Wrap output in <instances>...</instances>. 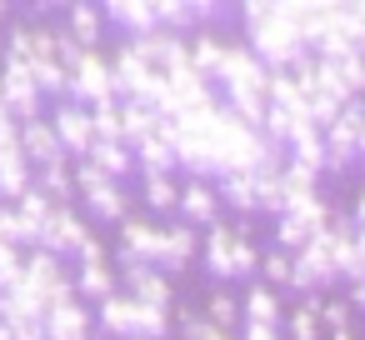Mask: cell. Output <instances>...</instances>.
<instances>
[{
  "mask_svg": "<svg viewBox=\"0 0 365 340\" xmlns=\"http://www.w3.org/2000/svg\"><path fill=\"white\" fill-rule=\"evenodd\" d=\"M245 31H250V51L265 71H295L310 51L290 21L285 0H250L245 6Z\"/></svg>",
  "mask_w": 365,
  "mask_h": 340,
  "instance_id": "6da1fadb",
  "label": "cell"
},
{
  "mask_svg": "<svg viewBox=\"0 0 365 340\" xmlns=\"http://www.w3.org/2000/svg\"><path fill=\"white\" fill-rule=\"evenodd\" d=\"M325 225H330V205H325L320 195H310V200H290L285 215L275 220V245L290 250V255H300L315 235H325Z\"/></svg>",
  "mask_w": 365,
  "mask_h": 340,
  "instance_id": "7a4b0ae2",
  "label": "cell"
},
{
  "mask_svg": "<svg viewBox=\"0 0 365 340\" xmlns=\"http://www.w3.org/2000/svg\"><path fill=\"white\" fill-rule=\"evenodd\" d=\"M330 280H340V270H335V235L325 230V235H315L300 255H295V270H290V285L295 290H325Z\"/></svg>",
  "mask_w": 365,
  "mask_h": 340,
  "instance_id": "3957f363",
  "label": "cell"
},
{
  "mask_svg": "<svg viewBox=\"0 0 365 340\" xmlns=\"http://www.w3.org/2000/svg\"><path fill=\"white\" fill-rule=\"evenodd\" d=\"M280 165H285V160H280ZM280 165L255 170V210H265V215H285V180H280Z\"/></svg>",
  "mask_w": 365,
  "mask_h": 340,
  "instance_id": "277c9868",
  "label": "cell"
},
{
  "mask_svg": "<svg viewBox=\"0 0 365 340\" xmlns=\"http://www.w3.org/2000/svg\"><path fill=\"white\" fill-rule=\"evenodd\" d=\"M245 320H250V325H280V295H275V285H250V295H245Z\"/></svg>",
  "mask_w": 365,
  "mask_h": 340,
  "instance_id": "5b68a950",
  "label": "cell"
},
{
  "mask_svg": "<svg viewBox=\"0 0 365 340\" xmlns=\"http://www.w3.org/2000/svg\"><path fill=\"white\" fill-rule=\"evenodd\" d=\"M280 180H285V205H290V200H310V195H320V190H315V185H320V170H310V165L285 160V165H280Z\"/></svg>",
  "mask_w": 365,
  "mask_h": 340,
  "instance_id": "8992f818",
  "label": "cell"
},
{
  "mask_svg": "<svg viewBox=\"0 0 365 340\" xmlns=\"http://www.w3.org/2000/svg\"><path fill=\"white\" fill-rule=\"evenodd\" d=\"M225 61H230V46H220V41H200L195 46V56H190V71L195 76H225Z\"/></svg>",
  "mask_w": 365,
  "mask_h": 340,
  "instance_id": "52a82bcc",
  "label": "cell"
},
{
  "mask_svg": "<svg viewBox=\"0 0 365 340\" xmlns=\"http://www.w3.org/2000/svg\"><path fill=\"white\" fill-rule=\"evenodd\" d=\"M220 195L235 205V210H255V175H225V185H220Z\"/></svg>",
  "mask_w": 365,
  "mask_h": 340,
  "instance_id": "ba28073f",
  "label": "cell"
},
{
  "mask_svg": "<svg viewBox=\"0 0 365 340\" xmlns=\"http://www.w3.org/2000/svg\"><path fill=\"white\" fill-rule=\"evenodd\" d=\"M285 330H290L295 340H320V315H315V300H310V305H295V310L285 315Z\"/></svg>",
  "mask_w": 365,
  "mask_h": 340,
  "instance_id": "9c48e42d",
  "label": "cell"
},
{
  "mask_svg": "<svg viewBox=\"0 0 365 340\" xmlns=\"http://www.w3.org/2000/svg\"><path fill=\"white\" fill-rule=\"evenodd\" d=\"M260 270H265V285H290V270H295V255L275 245L270 255H260Z\"/></svg>",
  "mask_w": 365,
  "mask_h": 340,
  "instance_id": "30bf717a",
  "label": "cell"
},
{
  "mask_svg": "<svg viewBox=\"0 0 365 340\" xmlns=\"http://www.w3.org/2000/svg\"><path fill=\"white\" fill-rule=\"evenodd\" d=\"M180 210H185L190 220H215V195H210L205 185H190V190L180 195Z\"/></svg>",
  "mask_w": 365,
  "mask_h": 340,
  "instance_id": "8fae6325",
  "label": "cell"
},
{
  "mask_svg": "<svg viewBox=\"0 0 365 340\" xmlns=\"http://www.w3.org/2000/svg\"><path fill=\"white\" fill-rule=\"evenodd\" d=\"M230 245H235V235L215 225V235H210V245H205V260H210L215 275H230Z\"/></svg>",
  "mask_w": 365,
  "mask_h": 340,
  "instance_id": "7c38bea8",
  "label": "cell"
},
{
  "mask_svg": "<svg viewBox=\"0 0 365 340\" xmlns=\"http://www.w3.org/2000/svg\"><path fill=\"white\" fill-rule=\"evenodd\" d=\"M315 315H320V330H330V335L350 330V305H340V300H315Z\"/></svg>",
  "mask_w": 365,
  "mask_h": 340,
  "instance_id": "4fadbf2b",
  "label": "cell"
},
{
  "mask_svg": "<svg viewBox=\"0 0 365 340\" xmlns=\"http://www.w3.org/2000/svg\"><path fill=\"white\" fill-rule=\"evenodd\" d=\"M255 270H260L255 245H250L245 235H235V245H230V275H255Z\"/></svg>",
  "mask_w": 365,
  "mask_h": 340,
  "instance_id": "5bb4252c",
  "label": "cell"
},
{
  "mask_svg": "<svg viewBox=\"0 0 365 340\" xmlns=\"http://www.w3.org/2000/svg\"><path fill=\"white\" fill-rule=\"evenodd\" d=\"M190 250H195L190 230H170V235H165V260H170V265H180V260H185Z\"/></svg>",
  "mask_w": 365,
  "mask_h": 340,
  "instance_id": "9a60e30c",
  "label": "cell"
},
{
  "mask_svg": "<svg viewBox=\"0 0 365 340\" xmlns=\"http://www.w3.org/2000/svg\"><path fill=\"white\" fill-rule=\"evenodd\" d=\"M210 325H215V330H230V325H235V305H230L225 295L210 300Z\"/></svg>",
  "mask_w": 365,
  "mask_h": 340,
  "instance_id": "2e32d148",
  "label": "cell"
},
{
  "mask_svg": "<svg viewBox=\"0 0 365 340\" xmlns=\"http://www.w3.org/2000/svg\"><path fill=\"white\" fill-rule=\"evenodd\" d=\"M190 340H230V330H215L210 320H195L190 325Z\"/></svg>",
  "mask_w": 365,
  "mask_h": 340,
  "instance_id": "e0dca14e",
  "label": "cell"
},
{
  "mask_svg": "<svg viewBox=\"0 0 365 340\" xmlns=\"http://www.w3.org/2000/svg\"><path fill=\"white\" fill-rule=\"evenodd\" d=\"M150 200H155V205H170V200H175V190H170V180H165V175H155V185H150Z\"/></svg>",
  "mask_w": 365,
  "mask_h": 340,
  "instance_id": "ac0fdd59",
  "label": "cell"
},
{
  "mask_svg": "<svg viewBox=\"0 0 365 340\" xmlns=\"http://www.w3.org/2000/svg\"><path fill=\"white\" fill-rule=\"evenodd\" d=\"M245 340H280V325H250L245 320Z\"/></svg>",
  "mask_w": 365,
  "mask_h": 340,
  "instance_id": "d6986e66",
  "label": "cell"
},
{
  "mask_svg": "<svg viewBox=\"0 0 365 340\" xmlns=\"http://www.w3.org/2000/svg\"><path fill=\"white\" fill-rule=\"evenodd\" d=\"M350 220H355V230H365V190L355 195V210H350Z\"/></svg>",
  "mask_w": 365,
  "mask_h": 340,
  "instance_id": "ffe728a7",
  "label": "cell"
},
{
  "mask_svg": "<svg viewBox=\"0 0 365 340\" xmlns=\"http://www.w3.org/2000/svg\"><path fill=\"white\" fill-rule=\"evenodd\" d=\"M350 300H355V305L365 310V280H360V285H350Z\"/></svg>",
  "mask_w": 365,
  "mask_h": 340,
  "instance_id": "44dd1931",
  "label": "cell"
},
{
  "mask_svg": "<svg viewBox=\"0 0 365 340\" xmlns=\"http://www.w3.org/2000/svg\"><path fill=\"white\" fill-rule=\"evenodd\" d=\"M355 250H360V260H365V230H355Z\"/></svg>",
  "mask_w": 365,
  "mask_h": 340,
  "instance_id": "7402d4cb",
  "label": "cell"
},
{
  "mask_svg": "<svg viewBox=\"0 0 365 340\" xmlns=\"http://www.w3.org/2000/svg\"><path fill=\"white\" fill-rule=\"evenodd\" d=\"M355 155H360V160H365V130H360V150H355Z\"/></svg>",
  "mask_w": 365,
  "mask_h": 340,
  "instance_id": "603a6c76",
  "label": "cell"
},
{
  "mask_svg": "<svg viewBox=\"0 0 365 340\" xmlns=\"http://www.w3.org/2000/svg\"><path fill=\"white\" fill-rule=\"evenodd\" d=\"M330 340H355V335H350V330H340V335H330Z\"/></svg>",
  "mask_w": 365,
  "mask_h": 340,
  "instance_id": "cb8c5ba5",
  "label": "cell"
},
{
  "mask_svg": "<svg viewBox=\"0 0 365 340\" xmlns=\"http://www.w3.org/2000/svg\"><path fill=\"white\" fill-rule=\"evenodd\" d=\"M355 6H360V16H365V0H355Z\"/></svg>",
  "mask_w": 365,
  "mask_h": 340,
  "instance_id": "d4e9b609",
  "label": "cell"
},
{
  "mask_svg": "<svg viewBox=\"0 0 365 340\" xmlns=\"http://www.w3.org/2000/svg\"><path fill=\"white\" fill-rule=\"evenodd\" d=\"M360 105H365V96H360Z\"/></svg>",
  "mask_w": 365,
  "mask_h": 340,
  "instance_id": "484cf974",
  "label": "cell"
}]
</instances>
